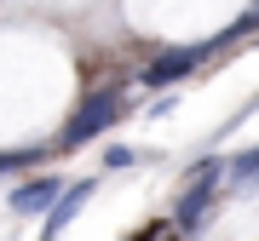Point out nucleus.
I'll return each mask as SVG.
<instances>
[{"label":"nucleus","instance_id":"obj_9","mask_svg":"<svg viewBox=\"0 0 259 241\" xmlns=\"http://www.w3.org/2000/svg\"><path fill=\"white\" fill-rule=\"evenodd\" d=\"M225 172V161H196V167H190V178H219Z\"/></svg>","mask_w":259,"mask_h":241},{"label":"nucleus","instance_id":"obj_1","mask_svg":"<svg viewBox=\"0 0 259 241\" xmlns=\"http://www.w3.org/2000/svg\"><path fill=\"white\" fill-rule=\"evenodd\" d=\"M121 109H127V92H121V86H98L93 98H81V109L69 115V127L58 132V144H64V149H75V144L98 138V132H110L115 120H121Z\"/></svg>","mask_w":259,"mask_h":241},{"label":"nucleus","instance_id":"obj_3","mask_svg":"<svg viewBox=\"0 0 259 241\" xmlns=\"http://www.w3.org/2000/svg\"><path fill=\"white\" fill-rule=\"evenodd\" d=\"M213 190H219V178H190V190L179 195V207H173V224H179V230H202V224H207Z\"/></svg>","mask_w":259,"mask_h":241},{"label":"nucleus","instance_id":"obj_6","mask_svg":"<svg viewBox=\"0 0 259 241\" xmlns=\"http://www.w3.org/2000/svg\"><path fill=\"white\" fill-rule=\"evenodd\" d=\"M40 161V149H6L0 155V172H23V167H35Z\"/></svg>","mask_w":259,"mask_h":241},{"label":"nucleus","instance_id":"obj_7","mask_svg":"<svg viewBox=\"0 0 259 241\" xmlns=\"http://www.w3.org/2000/svg\"><path fill=\"white\" fill-rule=\"evenodd\" d=\"M231 178H236V184L259 178V149H248V155H236V161H231Z\"/></svg>","mask_w":259,"mask_h":241},{"label":"nucleus","instance_id":"obj_4","mask_svg":"<svg viewBox=\"0 0 259 241\" xmlns=\"http://www.w3.org/2000/svg\"><path fill=\"white\" fill-rule=\"evenodd\" d=\"M87 195H93V178H81V184H69V190L52 195V207H47V235H64V230H69L75 213L87 207Z\"/></svg>","mask_w":259,"mask_h":241},{"label":"nucleus","instance_id":"obj_5","mask_svg":"<svg viewBox=\"0 0 259 241\" xmlns=\"http://www.w3.org/2000/svg\"><path fill=\"white\" fill-rule=\"evenodd\" d=\"M58 190H64V184H58V178H47V172H40V178H29V184H18V190H12V213H18V218L47 213Z\"/></svg>","mask_w":259,"mask_h":241},{"label":"nucleus","instance_id":"obj_2","mask_svg":"<svg viewBox=\"0 0 259 241\" xmlns=\"http://www.w3.org/2000/svg\"><path fill=\"white\" fill-rule=\"evenodd\" d=\"M207 52H213V40H207V46H179V52H161L156 64L144 69V86H173V81H185V75L202 64Z\"/></svg>","mask_w":259,"mask_h":241},{"label":"nucleus","instance_id":"obj_8","mask_svg":"<svg viewBox=\"0 0 259 241\" xmlns=\"http://www.w3.org/2000/svg\"><path fill=\"white\" fill-rule=\"evenodd\" d=\"M133 161H139V155H133V149H121V144H115L110 155H104V167H115V172H121V167H133Z\"/></svg>","mask_w":259,"mask_h":241},{"label":"nucleus","instance_id":"obj_10","mask_svg":"<svg viewBox=\"0 0 259 241\" xmlns=\"http://www.w3.org/2000/svg\"><path fill=\"white\" fill-rule=\"evenodd\" d=\"M253 12H259V0H253Z\"/></svg>","mask_w":259,"mask_h":241}]
</instances>
